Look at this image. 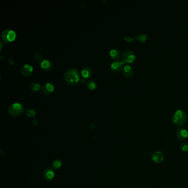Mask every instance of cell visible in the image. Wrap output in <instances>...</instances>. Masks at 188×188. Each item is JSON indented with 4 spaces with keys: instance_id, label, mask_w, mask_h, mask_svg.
Instances as JSON below:
<instances>
[{
    "instance_id": "cell-1",
    "label": "cell",
    "mask_w": 188,
    "mask_h": 188,
    "mask_svg": "<svg viewBox=\"0 0 188 188\" xmlns=\"http://www.w3.org/2000/svg\"><path fill=\"white\" fill-rule=\"evenodd\" d=\"M79 73L76 68H71L67 70L65 73L64 79L67 85H75L79 81Z\"/></svg>"
},
{
    "instance_id": "cell-2",
    "label": "cell",
    "mask_w": 188,
    "mask_h": 188,
    "mask_svg": "<svg viewBox=\"0 0 188 188\" xmlns=\"http://www.w3.org/2000/svg\"><path fill=\"white\" fill-rule=\"evenodd\" d=\"M187 114L183 110H176L172 117L173 122L178 126H182L184 125L187 120Z\"/></svg>"
},
{
    "instance_id": "cell-3",
    "label": "cell",
    "mask_w": 188,
    "mask_h": 188,
    "mask_svg": "<svg viewBox=\"0 0 188 188\" xmlns=\"http://www.w3.org/2000/svg\"><path fill=\"white\" fill-rule=\"evenodd\" d=\"M24 111L23 106L19 103L11 104L8 110V114L13 116H18L21 115Z\"/></svg>"
},
{
    "instance_id": "cell-4",
    "label": "cell",
    "mask_w": 188,
    "mask_h": 188,
    "mask_svg": "<svg viewBox=\"0 0 188 188\" xmlns=\"http://www.w3.org/2000/svg\"><path fill=\"white\" fill-rule=\"evenodd\" d=\"M121 60L124 64H131L136 60V56L133 51L126 50L122 53Z\"/></svg>"
},
{
    "instance_id": "cell-5",
    "label": "cell",
    "mask_w": 188,
    "mask_h": 188,
    "mask_svg": "<svg viewBox=\"0 0 188 188\" xmlns=\"http://www.w3.org/2000/svg\"><path fill=\"white\" fill-rule=\"evenodd\" d=\"M1 38L5 43L11 42L16 39V33L13 30L5 29L2 33Z\"/></svg>"
},
{
    "instance_id": "cell-6",
    "label": "cell",
    "mask_w": 188,
    "mask_h": 188,
    "mask_svg": "<svg viewBox=\"0 0 188 188\" xmlns=\"http://www.w3.org/2000/svg\"><path fill=\"white\" fill-rule=\"evenodd\" d=\"M152 160L156 163H160L163 162L164 160V155L161 151L154 152L152 156Z\"/></svg>"
},
{
    "instance_id": "cell-7",
    "label": "cell",
    "mask_w": 188,
    "mask_h": 188,
    "mask_svg": "<svg viewBox=\"0 0 188 188\" xmlns=\"http://www.w3.org/2000/svg\"><path fill=\"white\" fill-rule=\"evenodd\" d=\"M42 175L45 180L47 181H51L54 178L55 173L53 169L46 168L43 172Z\"/></svg>"
},
{
    "instance_id": "cell-8",
    "label": "cell",
    "mask_w": 188,
    "mask_h": 188,
    "mask_svg": "<svg viewBox=\"0 0 188 188\" xmlns=\"http://www.w3.org/2000/svg\"><path fill=\"white\" fill-rule=\"evenodd\" d=\"M176 135L178 139L184 140L188 137V131L185 128L180 127L176 131Z\"/></svg>"
},
{
    "instance_id": "cell-9",
    "label": "cell",
    "mask_w": 188,
    "mask_h": 188,
    "mask_svg": "<svg viewBox=\"0 0 188 188\" xmlns=\"http://www.w3.org/2000/svg\"><path fill=\"white\" fill-rule=\"evenodd\" d=\"M33 71V68L32 66L28 64L24 65L21 68V73L24 76H27V77L29 76L32 73Z\"/></svg>"
},
{
    "instance_id": "cell-10",
    "label": "cell",
    "mask_w": 188,
    "mask_h": 188,
    "mask_svg": "<svg viewBox=\"0 0 188 188\" xmlns=\"http://www.w3.org/2000/svg\"><path fill=\"white\" fill-rule=\"evenodd\" d=\"M42 91L45 95L50 94L54 91V85L50 83H46L42 85Z\"/></svg>"
},
{
    "instance_id": "cell-11",
    "label": "cell",
    "mask_w": 188,
    "mask_h": 188,
    "mask_svg": "<svg viewBox=\"0 0 188 188\" xmlns=\"http://www.w3.org/2000/svg\"><path fill=\"white\" fill-rule=\"evenodd\" d=\"M124 63L121 61H116L113 62L111 65V70L115 72H119L123 68Z\"/></svg>"
},
{
    "instance_id": "cell-12",
    "label": "cell",
    "mask_w": 188,
    "mask_h": 188,
    "mask_svg": "<svg viewBox=\"0 0 188 188\" xmlns=\"http://www.w3.org/2000/svg\"><path fill=\"white\" fill-rule=\"evenodd\" d=\"M133 70L130 66L126 65L124 67L122 73L126 78L129 79V78L131 77L133 75Z\"/></svg>"
},
{
    "instance_id": "cell-13",
    "label": "cell",
    "mask_w": 188,
    "mask_h": 188,
    "mask_svg": "<svg viewBox=\"0 0 188 188\" xmlns=\"http://www.w3.org/2000/svg\"><path fill=\"white\" fill-rule=\"evenodd\" d=\"M41 67L42 70L45 72H49L52 69V64L51 63L47 60L42 61L41 63Z\"/></svg>"
},
{
    "instance_id": "cell-14",
    "label": "cell",
    "mask_w": 188,
    "mask_h": 188,
    "mask_svg": "<svg viewBox=\"0 0 188 188\" xmlns=\"http://www.w3.org/2000/svg\"><path fill=\"white\" fill-rule=\"evenodd\" d=\"M82 75L85 79H90L92 76V70L89 67H85L82 71Z\"/></svg>"
},
{
    "instance_id": "cell-15",
    "label": "cell",
    "mask_w": 188,
    "mask_h": 188,
    "mask_svg": "<svg viewBox=\"0 0 188 188\" xmlns=\"http://www.w3.org/2000/svg\"><path fill=\"white\" fill-rule=\"evenodd\" d=\"M110 56L111 58L114 60H118L120 58V53L119 51L116 49H113L110 51Z\"/></svg>"
},
{
    "instance_id": "cell-16",
    "label": "cell",
    "mask_w": 188,
    "mask_h": 188,
    "mask_svg": "<svg viewBox=\"0 0 188 188\" xmlns=\"http://www.w3.org/2000/svg\"><path fill=\"white\" fill-rule=\"evenodd\" d=\"M62 160L60 159L57 158V159H55L54 161L53 162V163L51 164V167L53 170H59L62 166Z\"/></svg>"
},
{
    "instance_id": "cell-17",
    "label": "cell",
    "mask_w": 188,
    "mask_h": 188,
    "mask_svg": "<svg viewBox=\"0 0 188 188\" xmlns=\"http://www.w3.org/2000/svg\"><path fill=\"white\" fill-rule=\"evenodd\" d=\"M40 88V85L37 82H33L30 85V89L33 92H38Z\"/></svg>"
},
{
    "instance_id": "cell-18",
    "label": "cell",
    "mask_w": 188,
    "mask_h": 188,
    "mask_svg": "<svg viewBox=\"0 0 188 188\" xmlns=\"http://www.w3.org/2000/svg\"><path fill=\"white\" fill-rule=\"evenodd\" d=\"M87 86L91 90H94L96 88V83L94 81L90 79L87 82Z\"/></svg>"
},
{
    "instance_id": "cell-19",
    "label": "cell",
    "mask_w": 188,
    "mask_h": 188,
    "mask_svg": "<svg viewBox=\"0 0 188 188\" xmlns=\"http://www.w3.org/2000/svg\"><path fill=\"white\" fill-rule=\"evenodd\" d=\"M135 38L141 42H145L146 39L148 38V36L145 34H139V35L135 36Z\"/></svg>"
},
{
    "instance_id": "cell-20",
    "label": "cell",
    "mask_w": 188,
    "mask_h": 188,
    "mask_svg": "<svg viewBox=\"0 0 188 188\" xmlns=\"http://www.w3.org/2000/svg\"><path fill=\"white\" fill-rule=\"evenodd\" d=\"M180 150L184 152H187L188 151V143H183L180 146Z\"/></svg>"
},
{
    "instance_id": "cell-21",
    "label": "cell",
    "mask_w": 188,
    "mask_h": 188,
    "mask_svg": "<svg viewBox=\"0 0 188 188\" xmlns=\"http://www.w3.org/2000/svg\"><path fill=\"white\" fill-rule=\"evenodd\" d=\"M27 115L29 117H34L36 115V112L33 109H29L27 111Z\"/></svg>"
},
{
    "instance_id": "cell-22",
    "label": "cell",
    "mask_w": 188,
    "mask_h": 188,
    "mask_svg": "<svg viewBox=\"0 0 188 188\" xmlns=\"http://www.w3.org/2000/svg\"><path fill=\"white\" fill-rule=\"evenodd\" d=\"M34 59H35L37 61H41L42 60V55L40 53H36V54H34Z\"/></svg>"
},
{
    "instance_id": "cell-23",
    "label": "cell",
    "mask_w": 188,
    "mask_h": 188,
    "mask_svg": "<svg viewBox=\"0 0 188 188\" xmlns=\"http://www.w3.org/2000/svg\"><path fill=\"white\" fill-rule=\"evenodd\" d=\"M125 40L127 42H132L133 40V38L130 37V36H125Z\"/></svg>"
},
{
    "instance_id": "cell-24",
    "label": "cell",
    "mask_w": 188,
    "mask_h": 188,
    "mask_svg": "<svg viewBox=\"0 0 188 188\" xmlns=\"http://www.w3.org/2000/svg\"><path fill=\"white\" fill-rule=\"evenodd\" d=\"M8 62H9V64H10V65H12L14 64V60L12 59V58L10 59L9 60Z\"/></svg>"
}]
</instances>
